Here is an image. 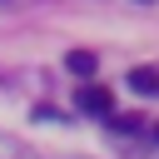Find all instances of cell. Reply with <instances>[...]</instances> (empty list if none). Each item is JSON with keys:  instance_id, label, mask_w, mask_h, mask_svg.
Here are the masks:
<instances>
[{"instance_id": "obj_2", "label": "cell", "mask_w": 159, "mask_h": 159, "mask_svg": "<svg viewBox=\"0 0 159 159\" xmlns=\"http://www.w3.org/2000/svg\"><path fill=\"white\" fill-rule=\"evenodd\" d=\"M129 89H134V94H149V99H159V70H154V65H139V70H129Z\"/></svg>"}, {"instance_id": "obj_5", "label": "cell", "mask_w": 159, "mask_h": 159, "mask_svg": "<svg viewBox=\"0 0 159 159\" xmlns=\"http://www.w3.org/2000/svg\"><path fill=\"white\" fill-rule=\"evenodd\" d=\"M154 139H159V124H154Z\"/></svg>"}, {"instance_id": "obj_1", "label": "cell", "mask_w": 159, "mask_h": 159, "mask_svg": "<svg viewBox=\"0 0 159 159\" xmlns=\"http://www.w3.org/2000/svg\"><path fill=\"white\" fill-rule=\"evenodd\" d=\"M75 104H80L84 114H114V94H109L104 84H80Z\"/></svg>"}, {"instance_id": "obj_4", "label": "cell", "mask_w": 159, "mask_h": 159, "mask_svg": "<svg viewBox=\"0 0 159 159\" xmlns=\"http://www.w3.org/2000/svg\"><path fill=\"white\" fill-rule=\"evenodd\" d=\"M109 124H114L119 134H134V129H144V119H139V114H109Z\"/></svg>"}, {"instance_id": "obj_3", "label": "cell", "mask_w": 159, "mask_h": 159, "mask_svg": "<svg viewBox=\"0 0 159 159\" xmlns=\"http://www.w3.org/2000/svg\"><path fill=\"white\" fill-rule=\"evenodd\" d=\"M65 70L80 75V80H89V75L99 70V55H94V50H70V55H65Z\"/></svg>"}, {"instance_id": "obj_6", "label": "cell", "mask_w": 159, "mask_h": 159, "mask_svg": "<svg viewBox=\"0 0 159 159\" xmlns=\"http://www.w3.org/2000/svg\"><path fill=\"white\" fill-rule=\"evenodd\" d=\"M139 5H149V0H139Z\"/></svg>"}]
</instances>
